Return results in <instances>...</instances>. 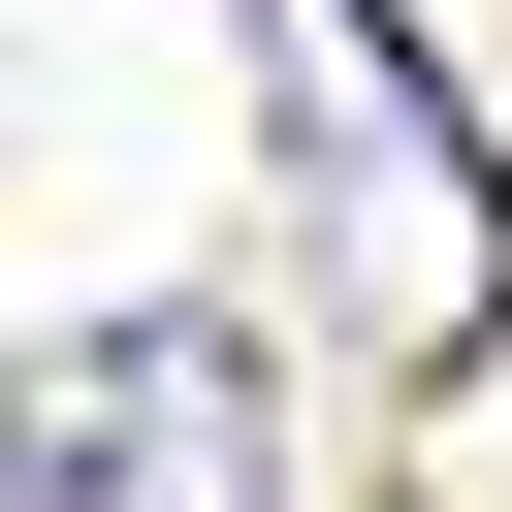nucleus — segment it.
<instances>
[{
  "instance_id": "obj_2",
  "label": "nucleus",
  "mask_w": 512,
  "mask_h": 512,
  "mask_svg": "<svg viewBox=\"0 0 512 512\" xmlns=\"http://www.w3.org/2000/svg\"><path fill=\"white\" fill-rule=\"evenodd\" d=\"M32 512H256V320H96L32 384Z\"/></svg>"
},
{
  "instance_id": "obj_1",
  "label": "nucleus",
  "mask_w": 512,
  "mask_h": 512,
  "mask_svg": "<svg viewBox=\"0 0 512 512\" xmlns=\"http://www.w3.org/2000/svg\"><path fill=\"white\" fill-rule=\"evenodd\" d=\"M256 64H288V128H320L352 320H384V352H480V320H512V224H480V128L384 64V0H256Z\"/></svg>"
}]
</instances>
